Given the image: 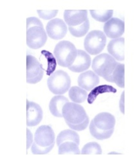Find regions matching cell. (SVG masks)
<instances>
[{
  "label": "cell",
  "mask_w": 137,
  "mask_h": 155,
  "mask_svg": "<svg viewBox=\"0 0 137 155\" xmlns=\"http://www.w3.org/2000/svg\"><path fill=\"white\" fill-rule=\"evenodd\" d=\"M119 63L111 55L104 53L97 56L92 61V69L95 73L106 81L111 82V76Z\"/></svg>",
  "instance_id": "6da1fadb"
},
{
  "label": "cell",
  "mask_w": 137,
  "mask_h": 155,
  "mask_svg": "<svg viewBox=\"0 0 137 155\" xmlns=\"http://www.w3.org/2000/svg\"><path fill=\"white\" fill-rule=\"evenodd\" d=\"M53 52L58 64L63 67H70L74 63L77 56L76 47L69 41L59 42Z\"/></svg>",
  "instance_id": "7a4b0ae2"
},
{
  "label": "cell",
  "mask_w": 137,
  "mask_h": 155,
  "mask_svg": "<svg viewBox=\"0 0 137 155\" xmlns=\"http://www.w3.org/2000/svg\"><path fill=\"white\" fill-rule=\"evenodd\" d=\"M47 85L53 94L62 95L71 88L70 77L65 71L58 70L48 78Z\"/></svg>",
  "instance_id": "3957f363"
},
{
  "label": "cell",
  "mask_w": 137,
  "mask_h": 155,
  "mask_svg": "<svg viewBox=\"0 0 137 155\" xmlns=\"http://www.w3.org/2000/svg\"><path fill=\"white\" fill-rule=\"evenodd\" d=\"M62 113L66 124H79L89 118L82 105L73 102L66 104L63 107Z\"/></svg>",
  "instance_id": "277c9868"
},
{
  "label": "cell",
  "mask_w": 137,
  "mask_h": 155,
  "mask_svg": "<svg viewBox=\"0 0 137 155\" xmlns=\"http://www.w3.org/2000/svg\"><path fill=\"white\" fill-rule=\"evenodd\" d=\"M106 44V36L100 31H92L88 34L84 39V46L86 51L91 55L100 53Z\"/></svg>",
  "instance_id": "5b68a950"
},
{
  "label": "cell",
  "mask_w": 137,
  "mask_h": 155,
  "mask_svg": "<svg viewBox=\"0 0 137 155\" xmlns=\"http://www.w3.org/2000/svg\"><path fill=\"white\" fill-rule=\"evenodd\" d=\"M44 69L42 65L32 55L27 56V81L30 84H36L43 77Z\"/></svg>",
  "instance_id": "8992f818"
},
{
  "label": "cell",
  "mask_w": 137,
  "mask_h": 155,
  "mask_svg": "<svg viewBox=\"0 0 137 155\" xmlns=\"http://www.w3.org/2000/svg\"><path fill=\"white\" fill-rule=\"evenodd\" d=\"M33 140L39 147L46 148L55 144L56 136L50 125H43L36 130Z\"/></svg>",
  "instance_id": "52a82bcc"
},
{
  "label": "cell",
  "mask_w": 137,
  "mask_h": 155,
  "mask_svg": "<svg viewBox=\"0 0 137 155\" xmlns=\"http://www.w3.org/2000/svg\"><path fill=\"white\" fill-rule=\"evenodd\" d=\"M47 38L46 32L44 28L32 27L27 31V44L32 49H38L45 45Z\"/></svg>",
  "instance_id": "ba28073f"
},
{
  "label": "cell",
  "mask_w": 137,
  "mask_h": 155,
  "mask_svg": "<svg viewBox=\"0 0 137 155\" xmlns=\"http://www.w3.org/2000/svg\"><path fill=\"white\" fill-rule=\"evenodd\" d=\"M48 36L53 40H61L67 33V26L65 21L59 18H55L49 21L46 27Z\"/></svg>",
  "instance_id": "9c48e42d"
},
{
  "label": "cell",
  "mask_w": 137,
  "mask_h": 155,
  "mask_svg": "<svg viewBox=\"0 0 137 155\" xmlns=\"http://www.w3.org/2000/svg\"><path fill=\"white\" fill-rule=\"evenodd\" d=\"M125 30L124 21L117 18H112L105 23L104 31L106 36L112 39L120 38Z\"/></svg>",
  "instance_id": "30bf717a"
},
{
  "label": "cell",
  "mask_w": 137,
  "mask_h": 155,
  "mask_svg": "<svg viewBox=\"0 0 137 155\" xmlns=\"http://www.w3.org/2000/svg\"><path fill=\"white\" fill-rule=\"evenodd\" d=\"M43 118V111L37 103L27 100V125L34 127L40 124Z\"/></svg>",
  "instance_id": "8fae6325"
},
{
  "label": "cell",
  "mask_w": 137,
  "mask_h": 155,
  "mask_svg": "<svg viewBox=\"0 0 137 155\" xmlns=\"http://www.w3.org/2000/svg\"><path fill=\"white\" fill-rule=\"evenodd\" d=\"M92 122L98 129L107 131L114 129L116 120L113 114L103 112L96 115L92 120Z\"/></svg>",
  "instance_id": "7c38bea8"
},
{
  "label": "cell",
  "mask_w": 137,
  "mask_h": 155,
  "mask_svg": "<svg viewBox=\"0 0 137 155\" xmlns=\"http://www.w3.org/2000/svg\"><path fill=\"white\" fill-rule=\"evenodd\" d=\"M78 85L86 91L94 89L99 84V77L95 72L88 71L81 73L78 78Z\"/></svg>",
  "instance_id": "4fadbf2b"
},
{
  "label": "cell",
  "mask_w": 137,
  "mask_h": 155,
  "mask_svg": "<svg viewBox=\"0 0 137 155\" xmlns=\"http://www.w3.org/2000/svg\"><path fill=\"white\" fill-rule=\"evenodd\" d=\"M64 19L69 27H76L81 25L88 19V12L86 10H66L64 12Z\"/></svg>",
  "instance_id": "5bb4252c"
},
{
  "label": "cell",
  "mask_w": 137,
  "mask_h": 155,
  "mask_svg": "<svg viewBox=\"0 0 137 155\" xmlns=\"http://www.w3.org/2000/svg\"><path fill=\"white\" fill-rule=\"evenodd\" d=\"M91 62V57L86 52L78 49L76 59L68 69L74 72H82L89 69Z\"/></svg>",
  "instance_id": "9a60e30c"
},
{
  "label": "cell",
  "mask_w": 137,
  "mask_h": 155,
  "mask_svg": "<svg viewBox=\"0 0 137 155\" xmlns=\"http://www.w3.org/2000/svg\"><path fill=\"white\" fill-rule=\"evenodd\" d=\"M124 38L114 39L107 45V51L118 61L124 60Z\"/></svg>",
  "instance_id": "2e32d148"
},
{
  "label": "cell",
  "mask_w": 137,
  "mask_h": 155,
  "mask_svg": "<svg viewBox=\"0 0 137 155\" xmlns=\"http://www.w3.org/2000/svg\"><path fill=\"white\" fill-rule=\"evenodd\" d=\"M69 102V100L65 96L62 95H56L51 99L49 104V110L51 114L58 118H62V109L64 105Z\"/></svg>",
  "instance_id": "e0dca14e"
},
{
  "label": "cell",
  "mask_w": 137,
  "mask_h": 155,
  "mask_svg": "<svg viewBox=\"0 0 137 155\" xmlns=\"http://www.w3.org/2000/svg\"><path fill=\"white\" fill-rule=\"evenodd\" d=\"M68 141L75 142L79 145V135L75 130L72 129H66L60 132L56 138V143L57 146H59L61 143Z\"/></svg>",
  "instance_id": "ac0fdd59"
},
{
  "label": "cell",
  "mask_w": 137,
  "mask_h": 155,
  "mask_svg": "<svg viewBox=\"0 0 137 155\" xmlns=\"http://www.w3.org/2000/svg\"><path fill=\"white\" fill-rule=\"evenodd\" d=\"M108 93H116V89L114 88L113 86L109 85H102L97 86L94 89L91 91L88 96V102L89 104H92L99 94Z\"/></svg>",
  "instance_id": "d6986e66"
},
{
  "label": "cell",
  "mask_w": 137,
  "mask_h": 155,
  "mask_svg": "<svg viewBox=\"0 0 137 155\" xmlns=\"http://www.w3.org/2000/svg\"><path fill=\"white\" fill-rule=\"evenodd\" d=\"M69 97L73 103L81 104L88 98L87 91L81 88L80 87L73 86L69 90Z\"/></svg>",
  "instance_id": "ffe728a7"
},
{
  "label": "cell",
  "mask_w": 137,
  "mask_h": 155,
  "mask_svg": "<svg viewBox=\"0 0 137 155\" xmlns=\"http://www.w3.org/2000/svg\"><path fill=\"white\" fill-rule=\"evenodd\" d=\"M124 64H118L111 76V82L116 84L120 88H124Z\"/></svg>",
  "instance_id": "44dd1931"
},
{
  "label": "cell",
  "mask_w": 137,
  "mask_h": 155,
  "mask_svg": "<svg viewBox=\"0 0 137 155\" xmlns=\"http://www.w3.org/2000/svg\"><path fill=\"white\" fill-rule=\"evenodd\" d=\"M59 147V154H81L79 147V145L75 142L68 141L61 143Z\"/></svg>",
  "instance_id": "7402d4cb"
},
{
  "label": "cell",
  "mask_w": 137,
  "mask_h": 155,
  "mask_svg": "<svg viewBox=\"0 0 137 155\" xmlns=\"http://www.w3.org/2000/svg\"><path fill=\"white\" fill-rule=\"evenodd\" d=\"M90 132L93 137L97 140H103L110 138L114 132V129L107 130V131L99 130L95 127L94 122L91 120L90 124Z\"/></svg>",
  "instance_id": "603a6c76"
},
{
  "label": "cell",
  "mask_w": 137,
  "mask_h": 155,
  "mask_svg": "<svg viewBox=\"0 0 137 155\" xmlns=\"http://www.w3.org/2000/svg\"><path fill=\"white\" fill-rule=\"evenodd\" d=\"M69 31L71 35L76 38H81L85 36L88 31L90 29V21L89 19H88L87 20L83 23L80 25L76 27H69Z\"/></svg>",
  "instance_id": "cb8c5ba5"
},
{
  "label": "cell",
  "mask_w": 137,
  "mask_h": 155,
  "mask_svg": "<svg viewBox=\"0 0 137 155\" xmlns=\"http://www.w3.org/2000/svg\"><path fill=\"white\" fill-rule=\"evenodd\" d=\"M41 54L45 56V58L47 60L48 66H47V69L46 71V72L48 76H50L52 74L54 73L56 69V67H57L56 58L50 52L46 50H43L41 51Z\"/></svg>",
  "instance_id": "d4e9b609"
},
{
  "label": "cell",
  "mask_w": 137,
  "mask_h": 155,
  "mask_svg": "<svg viewBox=\"0 0 137 155\" xmlns=\"http://www.w3.org/2000/svg\"><path fill=\"white\" fill-rule=\"evenodd\" d=\"M91 17L95 20L99 22H107L109 21L113 16V11L107 10V11H96V10H90Z\"/></svg>",
  "instance_id": "484cf974"
},
{
  "label": "cell",
  "mask_w": 137,
  "mask_h": 155,
  "mask_svg": "<svg viewBox=\"0 0 137 155\" xmlns=\"http://www.w3.org/2000/svg\"><path fill=\"white\" fill-rule=\"evenodd\" d=\"M102 153V150L100 145L95 142L87 143L81 151L82 154H101Z\"/></svg>",
  "instance_id": "4316f807"
},
{
  "label": "cell",
  "mask_w": 137,
  "mask_h": 155,
  "mask_svg": "<svg viewBox=\"0 0 137 155\" xmlns=\"http://www.w3.org/2000/svg\"><path fill=\"white\" fill-rule=\"evenodd\" d=\"M54 145L55 144H53L46 148H42L39 147L35 142H33L31 146V151L33 154H46L52 151L54 147Z\"/></svg>",
  "instance_id": "83f0119b"
},
{
  "label": "cell",
  "mask_w": 137,
  "mask_h": 155,
  "mask_svg": "<svg viewBox=\"0 0 137 155\" xmlns=\"http://www.w3.org/2000/svg\"><path fill=\"white\" fill-rule=\"evenodd\" d=\"M37 13L40 17L43 19H51L54 18L58 13L57 10H53V11H41L38 10Z\"/></svg>",
  "instance_id": "f1b7e54d"
},
{
  "label": "cell",
  "mask_w": 137,
  "mask_h": 155,
  "mask_svg": "<svg viewBox=\"0 0 137 155\" xmlns=\"http://www.w3.org/2000/svg\"><path fill=\"white\" fill-rule=\"evenodd\" d=\"M40 27L43 28V24L36 17H30L27 19V30L32 27Z\"/></svg>",
  "instance_id": "f546056e"
},
{
  "label": "cell",
  "mask_w": 137,
  "mask_h": 155,
  "mask_svg": "<svg viewBox=\"0 0 137 155\" xmlns=\"http://www.w3.org/2000/svg\"><path fill=\"white\" fill-rule=\"evenodd\" d=\"M90 122V118H88L84 122L77 124V125H73V124H67L68 127L71 129L75 130V131H82V130H85L88 126Z\"/></svg>",
  "instance_id": "4dcf8cb0"
},
{
  "label": "cell",
  "mask_w": 137,
  "mask_h": 155,
  "mask_svg": "<svg viewBox=\"0 0 137 155\" xmlns=\"http://www.w3.org/2000/svg\"><path fill=\"white\" fill-rule=\"evenodd\" d=\"M27 149H29L33 144V135L32 132L28 129L27 130Z\"/></svg>",
  "instance_id": "1f68e13d"
},
{
  "label": "cell",
  "mask_w": 137,
  "mask_h": 155,
  "mask_svg": "<svg viewBox=\"0 0 137 155\" xmlns=\"http://www.w3.org/2000/svg\"><path fill=\"white\" fill-rule=\"evenodd\" d=\"M120 110L122 113L124 114V91L122 93L120 100Z\"/></svg>",
  "instance_id": "d6a6232c"
},
{
  "label": "cell",
  "mask_w": 137,
  "mask_h": 155,
  "mask_svg": "<svg viewBox=\"0 0 137 155\" xmlns=\"http://www.w3.org/2000/svg\"><path fill=\"white\" fill-rule=\"evenodd\" d=\"M110 154H120V153H116V152H111L109 153Z\"/></svg>",
  "instance_id": "836d02e7"
}]
</instances>
